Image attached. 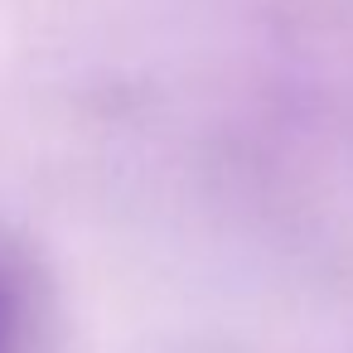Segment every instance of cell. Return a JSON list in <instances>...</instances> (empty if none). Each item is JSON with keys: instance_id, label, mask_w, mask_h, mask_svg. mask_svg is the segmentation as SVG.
Wrapping results in <instances>:
<instances>
[{"instance_id": "1", "label": "cell", "mask_w": 353, "mask_h": 353, "mask_svg": "<svg viewBox=\"0 0 353 353\" xmlns=\"http://www.w3.org/2000/svg\"><path fill=\"white\" fill-rule=\"evenodd\" d=\"M20 329H25V314H20V290L15 281L0 266V353H20Z\"/></svg>"}]
</instances>
